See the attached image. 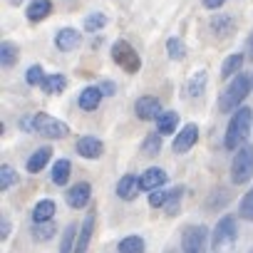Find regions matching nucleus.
<instances>
[{"instance_id":"17","label":"nucleus","mask_w":253,"mask_h":253,"mask_svg":"<svg viewBox=\"0 0 253 253\" xmlns=\"http://www.w3.org/2000/svg\"><path fill=\"white\" fill-rule=\"evenodd\" d=\"M102 89L99 87H84L82 94H80V107L82 109H97L99 102H102Z\"/></svg>"},{"instance_id":"1","label":"nucleus","mask_w":253,"mask_h":253,"mask_svg":"<svg viewBox=\"0 0 253 253\" xmlns=\"http://www.w3.org/2000/svg\"><path fill=\"white\" fill-rule=\"evenodd\" d=\"M251 122H253V109L248 107H241L238 112H233L231 122H228V129H226V149H236L246 142L248 132H251Z\"/></svg>"},{"instance_id":"40","label":"nucleus","mask_w":253,"mask_h":253,"mask_svg":"<svg viewBox=\"0 0 253 253\" xmlns=\"http://www.w3.org/2000/svg\"><path fill=\"white\" fill-rule=\"evenodd\" d=\"M8 233H10V223H8V218H3V231H0V236L8 238Z\"/></svg>"},{"instance_id":"41","label":"nucleus","mask_w":253,"mask_h":253,"mask_svg":"<svg viewBox=\"0 0 253 253\" xmlns=\"http://www.w3.org/2000/svg\"><path fill=\"white\" fill-rule=\"evenodd\" d=\"M248 55H251V60H253V35L248 38Z\"/></svg>"},{"instance_id":"6","label":"nucleus","mask_w":253,"mask_h":253,"mask_svg":"<svg viewBox=\"0 0 253 253\" xmlns=\"http://www.w3.org/2000/svg\"><path fill=\"white\" fill-rule=\"evenodd\" d=\"M112 60L124 70V72H129V75H134V72H139V67H142V60H139V55L134 52V47L129 45V42H124V40H119V42H114V47H112Z\"/></svg>"},{"instance_id":"15","label":"nucleus","mask_w":253,"mask_h":253,"mask_svg":"<svg viewBox=\"0 0 253 253\" xmlns=\"http://www.w3.org/2000/svg\"><path fill=\"white\" fill-rule=\"evenodd\" d=\"M92 231H94V213H89L77 233V243H75V253H87V246L92 241Z\"/></svg>"},{"instance_id":"19","label":"nucleus","mask_w":253,"mask_h":253,"mask_svg":"<svg viewBox=\"0 0 253 253\" xmlns=\"http://www.w3.org/2000/svg\"><path fill=\"white\" fill-rule=\"evenodd\" d=\"M55 201H50V199H45V201H38L35 204V209H33V221L35 223H42V221H52V216H55Z\"/></svg>"},{"instance_id":"39","label":"nucleus","mask_w":253,"mask_h":253,"mask_svg":"<svg viewBox=\"0 0 253 253\" xmlns=\"http://www.w3.org/2000/svg\"><path fill=\"white\" fill-rule=\"evenodd\" d=\"M99 89H102L104 94H114V84H112V82H102V84H99Z\"/></svg>"},{"instance_id":"35","label":"nucleus","mask_w":253,"mask_h":253,"mask_svg":"<svg viewBox=\"0 0 253 253\" xmlns=\"http://www.w3.org/2000/svg\"><path fill=\"white\" fill-rule=\"evenodd\" d=\"M107 25V18L102 15V13H94V15H89L87 20H84V28L89 30V33H94V30H102Z\"/></svg>"},{"instance_id":"32","label":"nucleus","mask_w":253,"mask_h":253,"mask_svg":"<svg viewBox=\"0 0 253 253\" xmlns=\"http://www.w3.org/2000/svg\"><path fill=\"white\" fill-rule=\"evenodd\" d=\"M75 236H77V226H75V223H70V226L65 228V236H62V246H60V253H75V251H72Z\"/></svg>"},{"instance_id":"16","label":"nucleus","mask_w":253,"mask_h":253,"mask_svg":"<svg viewBox=\"0 0 253 253\" xmlns=\"http://www.w3.org/2000/svg\"><path fill=\"white\" fill-rule=\"evenodd\" d=\"M50 13H52V3H50V0H33V3L28 5V20L30 23L45 20Z\"/></svg>"},{"instance_id":"12","label":"nucleus","mask_w":253,"mask_h":253,"mask_svg":"<svg viewBox=\"0 0 253 253\" xmlns=\"http://www.w3.org/2000/svg\"><path fill=\"white\" fill-rule=\"evenodd\" d=\"M162 184H167V171L159 169V167L147 169V171L142 174V179H139V186H142L144 191H154V189H159Z\"/></svg>"},{"instance_id":"7","label":"nucleus","mask_w":253,"mask_h":253,"mask_svg":"<svg viewBox=\"0 0 253 253\" xmlns=\"http://www.w3.org/2000/svg\"><path fill=\"white\" fill-rule=\"evenodd\" d=\"M206 241H209L206 226H189V228H184L181 248H184V253H206Z\"/></svg>"},{"instance_id":"14","label":"nucleus","mask_w":253,"mask_h":253,"mask_svg":"<svg viewBox=\"0 0 253 253\" xmlns=\"http://www.w3.org/2000/svg\"><path fill=\"white\" fill-rule=\"evenodd\" d=\"M137 189H142V186H139V179H134L132 174H126V176H122L119 184H117V196L124 199V201H132V199L139 194Z\"/></svg>"},{"instance_id":"8","label":"nucleus","mask_w":253,"mask_h":253,"mask_svg":"<svg viewBox=\"0 0 253 253\" xmlns=\"http://www.w3.org/2000/svg\"><path fill=\"white\" fill-rule=\"evenodd\" d=\"M134 112H137V117L144 119V122H149V119H159V114H162V104H159L157 97H139L137 104H134Z\"/></svg>"},{"instance_id":"10","label":"nucleus","mask_w":253,"mask_h":253,"mask_svg":"<svg viewBox=\"0 0 253 253\" xmlns=\"http://www.w3.org/2000/svg\"><path fill=\"white\" fill-rule=\"evenodd\" d=\"M89 196H92V186H89L87 181H82V184H75V186L67 191V204H70L72 209H84V206L89 204Z\"/></svg>"},{"instance_id":"38","label":"nucleus","mask_w":253,"mask_h":253,"mask_svg":"<svg viewBox=\"0 0 253 253\" xmlns=\"http://www.w3.org/2000/svg\"><path fill=\"white\" fill-rule=\"evenodd\" d=\"M204 5H206L209 10H213V8H221V5H223V0H204Z\"/></svg>"},{"instance_id":"11","label":"nucleus","mask_w":253,"mask_h":253,"mask_svg":"<svg viewBox=\"0 0 253 253\" xmlns=\"http://www.w3.org/2000/svg\"><path fill=\"white\" fill-rule=\"evenodd\" d=\"M102 152H104V144L94 137H82L77 142V154L84 159H97V157H102Z\"/></svg>"},{"instance_id":"18","label":"nucleus","mask_w":253,"mask_h":253,"mask_svg":"<svg viewBox=\"0 0 253 253\" xmlns=\"http://www.w3.org/2000/svg\"><path fill=\"white\" fill-rule=\"evenodd\" d=\"M50 154H52V149H50V147H40V149L28 159V171H30V174L42 171V169H45V164L50 162Z\"/></svg>"},{"instance_id":"4","label":"nucleus","mask_w":253,"mask_h":253,"mask_svg":"<svg viewBox=\"0 0 253 253\" xmlns=\"http://www.w3.org/2000/svg\"><path fill=\"white\" fill-rule=\"evenodd\" d=\"M253 179V147H243L236 152L233 164H231V181L233 184H246Z\"/></svg>"},{"instance_id":"42","label":"nucleus","mask_w":253,"mask_h":253,"mask_svg":"<svg viewBox=\"0 0 253 253\" xmlns=\"http://www.w3.org/2000/svg\"><path fill=\"white\" fill-rule=\"evenodd\" d=\"M169 253H174V251H169Z\"/></svg>"},{"instance_id":"13","label":"nucleus","mask_w":253,"mask_h":253,"mask_svg":"<svg viewBox=\"0 0 253 253\" xmlns=\"http://www.w3.org/2000/svg\"><path fill=\"white\" fill-rule=\"evenodd\" d=\"M80 42H82V35H80L77 30H72V28H62V30L57 33V38H55V45H57L62 52L75 50Z\"/></svg>"},{"instance_id":"29","label":"nucleus","mask_w":253,"mask_h":253,"mask_svg":"<svg viewBox=\"0 0 253 253\" xmlns=\"http://www.w3.org/2000/svg\"><path fill=\"white\" fill-rule=\"evenodd\" d=\"M167 50H169V57H174V60H184V55H186V47H184V42L179 38H169L167 40Z\"/></svg>"},{"instance_id":"24","label":"nucleus","mask_w":253,"mask_h":253,"mask_svg":"<svg viewBox=\"0 0 253 253\" xmlns=\"http://www.w3.org/2000/svg\"><path fill=\"white\" fill-rule=\"evenodd\" d=\"M0 62H3V67H13L18 62V47L13 42H3V45H0Z\"/></svg>"},{"instance_id":"25","label":"nucleus","mask_w":253,"mask_h":253,"mask_svg":"<svg viewBox=\"0 0 253 253\" xmlns=\"http://www.w3.org/2000/svg\"><path fill=\"white\" fill-rule=\"evenodd\" d=\"M204 87H206V70H199V72H194V77L189 80V94H191V97H199V94L204 92Z\"/></svg>"},{"instance_id":"22","label":"nucleus","mask_w":253,"mask_h":253,"mask_svg":"<svg viewBox=\"0 0 253 253\" xmlns=\"http://www.w3.org/2000/svg\"><path fill=\"white\" fill-rule=\"evenodd\" d=\"M65 87H67L65 75H50V77L45 80V84H42V92H47V94H60V92H65Z\"/></svg>"},{"instance_id":"27","label":"nucleus","mask_w":253,"mask_h":253,"mask_svg":"<svg viewBox=\"0 0 253 253\" xmlns=\"http://www.w3.org/2000/svg\"><path fill=\"white\" fill-rule=\"evenodd\" d=\"M181 196H184V189H181V186L171 189V194H169V199H167V204H164V209H167L169 216L179 213V201H181Z\"/></svg>"},{"instance_id":"23","label":"nucleus","mask_w":253,"mask_h":253,"mask_svg":"<svg viewBox=\"0 0 253 253\" xmlns=\"http://www.w3.org/2000/svg\"><path fill=\"white\" fill-rule=\"evenodd\" d=\"M67 179H70V162L67 159L55 162V167H52V181L57 186H62V184H67Z\"/></svg>"},{"instance_id":"33","label":"nucleus","mask_w":253,"mask_h":253,"mask_svg":"<svg viewBox=\"0 0 253 253\" xmlns=\"http://www.w3.org/2000/svg\"><path fill=\"white\" fill-rule=\"evenodd\" d=\"M238 211H241V216L246 218V221H253V189L241 199V206H238Z\"/></svg>"},{"instance_id":"9","label":"nucleus","mask_w":253,"mask_h":253,"mask_svg":"<svg viewBox=\"0 0 253 253\" xmlns=\"http://www.w3.org/2000/svg\"><path fill=\"white\" fill-rule=\"evenodd\" d=\"M196 139H199V126H196V124H186L184 129L176 134V139H174V152H176V154L189 152V149L196 144Z\"/></svg>"},{"instance_id":"26","label":"nucleus","mask_w":253,"mask_h":253,"mask_svg":"<svg viewBox=\"0 0 253 253\" xmlns=\"http://www.w3.org/2000/svg\"><path fill=\"white\" fill-rule=\"evenodd\" d=\"M241 65H243V55H231V57H226V62H223V67H221V77H231L233 72L241 70Z\"/></svg>"},{"instance_id":"30","label":"nucleus","mask_w":253,"mask_h":253,"mask_svg":"<svg viewBox=\"0 0 253 253\" xmlns=\"http://www.w3.org/2000/svg\"><path fill=\"white\" fill-rule=\"evenodd\" d=\"M25 80H28V84H33V87H42L47 77H45V72H42V67H40V65H33V67L28 70Z\"/></svg>"},{"instance_id":"43","label":"nucleus","mask_w":253,"mask_h":253,"mask_svg":"<svg viewBox=\"0 0 253 253\" xmlns=\"http://www.w3.org/2000/svg\"><path fill=\"white\" fill-rule=\"evenodd\" d=\"M251 82H253V80H251Z\"/></svg>"},{"instance_id":"3","label":"nucleus","mask_w":253,"mask_h":253,"mask_svg":"<svg viewBox=\"0 0 253 253\" xmlns=\"http://www.w3.org/2000/svg\"><path fill=\"white\" fill-rule=\"evenodd\" d=\"M233 243H236V221H233V216H223L213 228L211 251L213 253H226Z\"/></svg>"},{"instance_id":"44","label":"nucleus","mask_w":253,"mask_h":253,"mask_svg":"<svg viewBox=\"0 0 253 253\" xmlns=\"http://www.w3.org/2000/svg\"><path fill=\"white\" fill-rule=\"evenodd\" d=\"M251 253H253V251H251Z\"/></svg>"},{"instance_id":"5","label":"nucleus","mask_w":253,"mask_h":253,"mask_svg":"<svg viewBox=\"0 0 253 253\" xmlns=\"http://www.w3.org/2000/svg\"><path fill=\"white\" fill-rule=\"evenodd\" d=\"M30 124H33V129H35L38 134H45V137H50V139H62V137H67V132H70L65 122H60V119H55V117H50V114H45V112L35 114V117L30 119Z\"/></svg>"},{"instance_id":"21","label":"nucleus","mask_w":253,"mask_h":253,"mask_svg":"<svg viewBox=\"0 0 253 253\" xmlns=\"http://www.w3.org/2000/svg\"><path fill=\"white\" fill-rule=\"evenodd\" d=\"M119 253H144V238L142 236H126L119 241Z\"/></svg>"},{"instance_id":"36","label":"nucleus","mask_w":253,"mask_h":253,"mask_svg":"<svg viewBox=\"0 0 253 253\" xmlns=\"http://www.w3.org/2000/svg\"><path fill=\"white\" fill-rule=\"evenodd\" d=\"M211 28H213V33H218V35H226V33H228V28H231V18H223V15H218V18H213Z\"/></svg>"},{"instance_id":"37","label":"nucleus","mask_w":253,"mask_h":253,"mask_svg":"<svg viewBox=\"0 0 253 253\" xmlns=\"http://www.w3.org/2000/svg\"><path fill=\"white\" fill-rule=\"evenodd\" d=\"M169 194H171V191H157V189H154V191L149 194V206H154V209H157V206H164L167 199H169Z\"/></svg>"},{"instance_id":"34","label":"nucleus","mask_w":253,"mask_h":253,"mask_svg":"<svg viewBox=\"0 0 253 253\" xmlns=\"http://www.w3.org/2000/svg\"><path fill=\"white\" fill-rule=\"evenodd\" d=\"M159 149H162V137L159 134H149L144 139V144H142V152L144 154H157Z\"/></svg>"},{"instance_id":"20","label":"nucleus","mask_w":253,"mask_h":253,"mask_svg":"<svg viewBox=\"0 0 253 253\" xmlns=\"http://www.w3.org/2000/svg\"><path fill=\"white\" fill-rule=\"evenodd\" d=\"M179 124V114L176 112H162L157 119V132L159 134H174Z\"/></svg>"},{"instance_id":"31","label":"nucleus","mask_w":253,"mask_h":253,"mask_svg":"<svg viewBox=\"0 0 253 253\" xmlns=\"http://www.w3.org/2000/svg\"><path fill=\"white\" fill-rule=\"evenodd\" d=\"M33 236H35V241H47V238H52V236H55V226H52L50 221L35 223V231H33Z\"/></svg>"},{"instance_id":"2","label":"nucleus","mask_w":253,"mask_h":253,"mask_svg":"<svg viewBox=\"0 0 253 253\" xmlns=\"http://www.w3.org/2000/svg\"><path fill=\"white\" fill-rule=\"evenodd\" d=\"M251 80L246 77V75H236L233 77V82L226 87V92L221 94V99H218V109L221 112H233L246 97H248V92H251Z\"/></svg>"},{"instance_id":"28","label":"nucleus","mask_w":253,"mask_h":253,"mask_svg":"<svg viewBox=\"0 0 253 253\" xmlns=\"http://www.w3.org/2000/svg\"><path fill=\"white\" fill-rule=\"evenodd\" d=\"M15 181H18L15 169H13V167H8V164H3V169H0V189L8 191V189H10Z\"/></svg>"}]
</instances>
